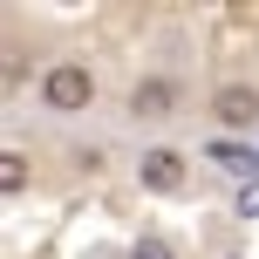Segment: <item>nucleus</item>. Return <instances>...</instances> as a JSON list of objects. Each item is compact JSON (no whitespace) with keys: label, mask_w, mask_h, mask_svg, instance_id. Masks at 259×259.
I'll return each instance as SVG.
<instances>
[{"label":"nucleus","mask_w":259,"mask_h":259,"mask_svg":"<svg viewBox=\"0 0 259 259\" xmlns=\"http://www.w3.org/2000/svg\"><path fill=\"white\" fill-rule=\"evenodd\" d=\"M41 103L62 109V116H82V109L96 103V68L89 62H55L48 75H41Z\"/></svg>","instance_id":"1"},{"label":"nucleus","mask_w":259,"mask_h":259,"mask_svg":"<svg viewBox=\"0 0 259 259\" xmlns=\"http://www.w3.org/2000/svg\"><path fill=\"white\" fill-rule=\"evenodd\" d=\"M137 184H143V191H157V198H178L184 184H191V157L157 143V150H143V157H137Z\"/></svg>","instance_id":"2"},{"label":"nucleus","mask_w":259,"mask_h":259,"mask_svg":"<svg viewBox=\"0 0 259 259\" xmlns=\"http://www.w3.org/2000/svg\"><path fill=\"white\" fill-rule=\"evenodd\" d=\"M211 123L219 130H259V89L252 82H219L211 89Z\"/></svg>","instance_id":"3"},{"label":"nucleus","mask_w":259,"mask_h":259,"mask_svg":"<svg viewBox=\"0 0 259 259\" xmlns=\"http://www.w3.org/2000/svg\"><path fill=\"white\" fill-rule=\"evenodd\" d=\"M178 103H184V89L170 75H143L137 89H130V116L137 123H164V116H178Z\"/></svg>","instance_id":"4"},{"label":"nucleus","mask_w":259,"mask_h":259,"mask_svg":"<svg viewBox=\"0 0 259 259\" xmlns=\"http://www.w3.org/2000/svg\"><path fill=\"white\" fill-rule=\"evenodd\" d=\"M21 184H27V157H21V150H7V157H0V191L21 198Z\"/></svg>","instance_id":"5"},{"label":"nucleus","mask_w":259,"mask_h":259,"mask_svg":"<svg viewBox=\"0 0 259 259\" xmlns=\"http://www.w3.org/2000/svg\"><path fill=\"white\" fill-rule=\"evenodd\" d=\"M130 259H178V246H170V239H157V232H143L137 246H130Z\"/></svg>","instance_id":"6"},{"label":"nucleus","mask_w":259,"mask_h":259,"mask_svg":"<svg viewBox=\"0 0 259 259\" xmlns=\"http://www.w3.org/2000/svg\"><path fill=\"white\" fill-rule=\"evenodd\" d=\"M239 211H259V184H239V198H232Z\"/></svg>","instance_id":"7"},{"label":"nucleus","mask_w":259,"mask_h":259,"mask_svg":"<svg viewBox=\"0 0 259 259\" xmlns=\"http://www.w3.org/2000/svg\"><path fill=\"white\" fill-rule=\"evenodd\" d=\"M225 259H239V252H225Z\"/></svg>","instance_id":"8"}]
</instances>
